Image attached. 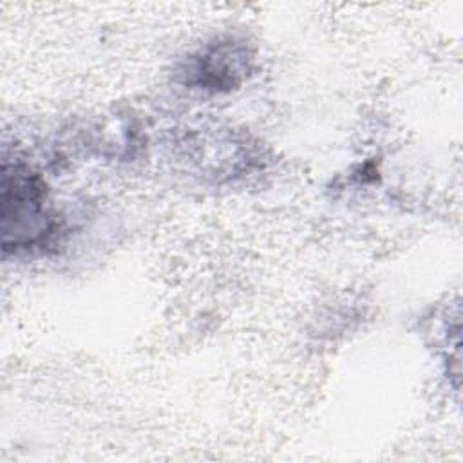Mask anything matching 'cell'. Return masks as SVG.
I'll return each mask as SVG.
<instances>
[{
    "label": "cell",
    "mask_w": 463,
    "mask_h": 463,
    "mask_svg": "<svg viewBox=\"0 0 463 463\" xmlns=\"http://www.w3.org/2000/svg\"><path fill=\"white\" fill-rule=\"evenodd\" d=\"M251 54L242 42L217 40L203 47L184 71L186 81L197 89L206 90H230L237 87L248 74Z\"/></svg>",
    "instance_id": "cell-2"
},
{
    "label": "cell",
    "mask_w": 463,
    "mask_h": 463,
    "mask_svg": "<svg viewBox=\"0 0 463 463\" xmlns=\"http://www.w3.org/2000/svg\"><path fill=\"white\" fill-rule=\"evenodd\" d=\"M0 230L4 251L43 244L56 230V215L43 181L20 163L2 165Z\"/></svg>",
    "instance_id": "cell-1"
}]
</instances>
